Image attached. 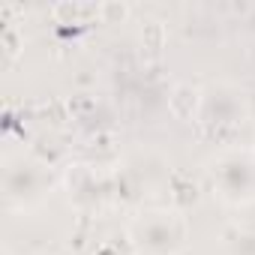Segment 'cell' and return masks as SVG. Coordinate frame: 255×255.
I'll return each mask as SVG.
<instances>
[{
    "instance_id": "8",
    "label": "cell",
    "mask_w": 255,
    "mask_h": 255,
    "mask_svg": "<svg viewBox=\"0 0 255 255\" xmlns=\"http://www.w3.org/2000/svg\"><path fill=\"white\" fill-rule=\"evenodd\" d=\"M96 15H99L102 24H120V21L129 18V6H126V3H99Z\"/></svg>"
},
{
    "instance_id": "3",
    "label": "cell",
    "mask_w": 255,
    "mask_h": 255,
    "mask_svg": "<svg viewBox=\"0 0 255 255\" xmlns=\"http://www.w3.org/2000/svg\"><path fill=\"white\" fill-rule=\"evenodd\" d=\"M51 189L48 165L30 156H21L15 162H6L3 171V198L9 207H33L39 204Z\"/></svg>"
},
{
    "instance_id": "4",
    "label": "cell",
    "mask_w": 255,
    "mask_h": 255,
    "mask_svg": "<svg viewBox=\"0 0 255 255\" xmlns=\"http://www.w3.org/2000/svg\"><path fill=\"white\" fill-rule=\"evenodd\" d=\"M237 99H240V96H237V90H231V87H216L213 93H204L198 123H204V126H234L243 114L228 111V102H237Z\"/></svg>"
},
{
    "instance_id": "9",
    "label": "cell",
    "mask_w": 255,
    "mask_h": 255,
    "mask_svg": "<svg viewBox=\"0 0 255 255\" xmlns=\"http://www.w3.org/2000/svg\"><path fill=\"white\" fill-rule=\"evenodd\" d=\"M252 150H255V144H252Z\"/></svg>"
},
{
    "instance_id": "7",
    "label": "cell",
    "mask_w": 255,
    "mask_h": 255,
    "mask_svg": "<svg viewBox=\"0 0 255 255\" xmlns=\"http://www.w3.org/2000/svg\"><path fill=\"white\" fill-rule=\"evenodd\" d=\"M21 48H24V33L9 24V27L3 30V54H6V63H12V60L21 54Z\"/></svg>"
},
{
    "instance_id": "1",
    "label": "cell",
    "mask_w": 255,
    "mask_h": 255,
    "mask_svg": "<svg viewBox=\"0 0 255 255\" xmlns=\"http://www.w3.org/2000/svg\"><path fill=\"white\" fill-rule=\"evenodd\" d=\"M207 177L213 195L231 207L255 204V150L225 147L207 162Z\"/></svg>"
},
{
    "instance_id": "2",
    "label": "cell",
    "mask_w": 255,
    "mask_h": 255,
    "mask_svg": "<svg viewBox=\"0 0 255 255\" xmlns=\"http://www.w3.org/2000/svg\"><path fill=\"white\" fill-rule=\"evenodd\" d=\"M129 240L138 255H180L189 240V222L180 210H144L129 222Z\"/></svg>"
},
{
    "instance_id": "5",
    "label": "cell",
    "mask_w": 255,
    "mask_h": 255,
    "mask_svg": "<svg viewBox=\"0 0 255 255\" xmlns=\"http://www.w3.org/2000/svg\"><path fill=\"white\" fill-rule=\"evenodd\" d=\"M201 102H204V90L201 87H195V84H177L171 90V96H168V111L177 120L189 123V120H198Z\"/></svg>"
},
{
    "instance_id": "6",
    "label": "cell",
    "mask_w": 255,
    "mask_h": 255,
    "mask_svg": "<svg viewBox=\"0 0 255 255\" xmlns=\"http://www.w3.org/2000/svg\"><path fill=\"white\" fill-rule=\"evenodd\" d=\"M222 249L225 255H255V228L228 225L222 231Z\"/></svg>"
}]
</instances>
